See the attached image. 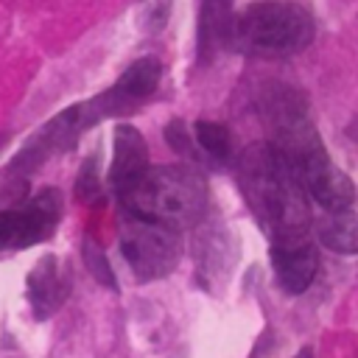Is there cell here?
Returning <instances> with one entry per match:
<instances>
[{"mask_svg":"<svg viewBox=\"0 0 358 358\" xmlns=\"http://www.w3.org/2000/svg\"><path fill=\"white\" fill-rule=\"evenodd\" d=\"M266 120L271 126V143L294 165L305 193L322 210H344L355 201V187L350 176L327 157L316 126L308 117L305 101L282 87L266 98Z\"/></svg>","mask_w":358,"mask_h":358,"instance_id":"cell-1","label":"cell"},{"mask_svg":"<svg viewBox=\"0 0 358 358\" xmlns=\"http://www.w3.org/2000/svg\"><path fill=\"white\" fill-rule=\"evenodd\" d=\"M238 182L271 241L310 232V199L294 165L271 140L255 143L238 157Z\"/></svg>","mask_w":358,"mask_h":358,"instance_id":"cell-2","label":"cell"},{"mask_svg":"<svg viewBox=\"0 0 358 358\" xmlns=\"http://www.w3.org/2000/svg\"><path fill=\"white\" fill-rule=\"evenodd\" d=\"M117 199L129 215L182 229L204 215L207 185L190 165H148L145 173Z\"/></svg>","mask_w":358,"mask_h":358,"instance_id":"cell-3","label":"cell"},{"mask_svg":"<svg viewBox=\"0 0 358 358\" xmlns=\"http://www.w3.org/2000/svg\"><path fill=\"white\" fill-rule=\"evenodd\" d=\"M316 34L313 14L291 0H257L232 14L227 45L246 56L280 59L310 45Z\"/></svg>","mask_w":358,"mask_h":358,"instance_id":"cell-4","label":"cell"},{"mask_svg":"<svg viewBox=\"0 0 358 358\" xmlns=\"http://www.w3.org/2000/svg\"><path fill=\"white\" fill-rule=\"evenodd\" d=\"M120 255L137 280H159L171 274L182 257L179 229L126 213L120 227Z\"/></svg>","mask_w":358,"mask_h":358,"instance_id":"cell-5","label":"cell"},{"mask_svg":"<svg viewBox=\"0 0 358 358\" xmlns=\"http://www.w3.org/2000/svg\"><path fill=\"white\" fill-rule=\"evenodd\" d=\"M62 215V193L56 187H45L22 204L0 207V252L34 246L56 229Z\"/></svg>","mask_w":358,"mask_h":358,"instance_id":"cell-6","label":"cell"},{"mask_svg":"<svg viewBox=\"0 0 358 358\" xmlns=\"http://www.w3.org/2000/svg\"><path fill=\"white\" fill-rule=\"evenodd\" d=\"M268 257H271V268H274L277 282L288 294H302L316 277L319 252H316V243H313L310 232L274 238L271 249H268Z\"/></svg>","mask_w":358,"mask_h":358,"instance_id":"cell-7","label":"cell"},{"mask_svg":"<svg viewBox=\"0 0 358 358\" xmlns=\"http://www.w3.org/2000/svg\"><path fill=\"white\" fill-rule=\"evenodd\" d=\"M159 78H162V64H159V59L143 56V59L131 62V64L126 67V73H123L103 95H98V101H101L106 117H109V115H120V112H126L129 106H137L140 101L151 98V95L157 92V87H159Z\"/></svg>","mask_w":358,"mask_h":358,"instance_id":"cell-8","label":"cell"},{"mask_svg":"<svg viewBox=\"0 0 358 358\" xmlns=\"http://www.w3.org/2000/svg\"><path fill=\"white\" fill-rule=\"evenodd\" d=\"M148 168V145L131 123H117L112 137V162L106 182L115 196H123Z\"/></svg>","mask_w":358,"mask_h":358,"instance_id":"cell-9","label":"cell"},{"mask_svg":"<svg viewBox=\"0 0 358 358\" xmlns=\"http://www.w3.org/2000/svg\"><path fill=\"white\" fill-rule=\"evenodd\" d=\"M67 274L59 263V257L53 255H45L36 268L28 274V299H31V308L39 319H48L67 296Z\"/></svg>","mask_w":358,"mask_h":358,"instance_id":"cell-10","label":"cell"},{"mask_svg":"<svg viewBox=\"0 0 358 358\" xmlns=\"http://www.w3.org/2000/svg\"><path fill=\"white\" fill-rule=\"evenodd\" d=\"M316 238L322 246L338 255H358V213L350 207L330 210L316 224Z\"/></svg>","mask_w":358,"mask_h":358,"instance_id":"cell-11","label":"cell"},{"mask_svg":"<svg viewBox=\"0 0 358 358\" xmlns=\"http://www.w3.org/2000/svg\"><path fill=\"white\" fill-rule=\"evenodd\" d=\"M232 0H204L201 6V22H199V48L210 50L221 42H227L229 22H232Z\"/></svg>","mask_w":358,"mask_h":358,"instance_id":"cell-12","label":"cell"},{"mask_svg":"<svg viewBox=\"0 0 358 358\" xmlns=\"http://www.w3.org/2000/svg\"><path fill=\"white\" fill-rule=\"evenodd\" d=\"M193 140H196V148L201 154H207V159H213V162H227L232 157L229 129L215 120H199L193 126Z\"/></svg>","mask_w":358,"mask_h":358,"instance_id":"cell-13","label":"cell"},{"mask_svg":"<svg viewBox=\"0 0 358 358\" xmlns=\"http://www.w3.org/2000/svg\"><path fill=\"white\" fill-rule=\"evenodd\" d=\"M84 263H87L90 274H92L101 285H106V288H117L115 274H112V268H109V260H106V255L101 252V246H95L92 238H84Z\"/></svg>","mask_w":358,"mask_h":358,"instance_id":"cell-14","label":"cell"},{"mask_svg":"<svg viewBox=\"0 0 358 358\" xmlns=\"http://www.w3.org/2000/svg\"><path fill=\"white\" fill-rule=\"evenodd\" d=\"M76 196L87 204H98L103 199V187H101V179H98V171H95V159H87L78 171V179H76Z\"/></svg>","mask_w":358,"mask_h":358,"instance_id":"cell-15","label":"cell"},{"mask_svg":"<svg viewBox=\"0 0 358 358\" xmlns=\"http://www.w3.org/2000/svg\"><path fill=\"white\" fill-rule=\"evenodd\" d=\"M171 11V0H143L140 6V25L145 31H162Z\"/></svg>","mask_w":358,"mask_h":358,"instance_id":"cell-16","label":"cell"}]
</instances>
